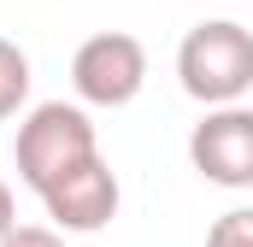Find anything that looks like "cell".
<instances>
[{
  "label": "cell",
  "instance_id": "1",
  "mask_svg": "<svg viewBox=\"0 0 253 247\" xmlns=\"http://www.w3.org/2000/svg\"><path fill=\"white\" fill-rule=\"evenodd\" d=\"M177 77H183V94L200 100L206 112L242 106V94L253 88V30H242L236 18L194 24L177 47Z\"/></svg>",
  "mask_w": 253,
  "mask_h": 247
},
{
  "label": "cell",
  "instance_id": "2",
  "mask_svg": "<svg viewBox=\"0 0 253 247\" xmlns=\"http://www.w3.org/2000/svg\"><path fill=\"white\" fill-rule=\"evenodd\" d=\"M100 153V135L83 106L71 100H42L30 118L18 124V141H12V159H18V177L36 188H53L65 171H77L83 159Z\"/></svg>",
  "mask_w": 253,
  "mask_h": 247
},
{
  "label": "cell",
  "instance_id": "3",
  "mask_svg": "<svg viewBox=\"0 0 253 247\" xmlns=\"http://www.w3.org/2000/svg\"><path fill=\"white\" fill-rule=\"evenodd\" d=\"M147 82V47L129 30H100L77 47L71 59V88L88 106H129Z\"/></svg>",
  "mask_w": 253,
  "mask_h": 247
},
{
  "label": "cell",
  "instance_id": "4",
  "mask_svg": "<svg viewBox=\"0 0 253 247\" xmlns=\"http://www.w3.org/2000/svg\"><path fill=\"white\" fill-rule=\"evenodd\" d=\"M189 165L218 188H253V106H218L189 129Z\"/></svg>",
  "mask_w": 253,
  "mask_h": 247
},
{
  "label": "cell",
  "instance_id": "5",
  "mask_svg": "<svg viewBox=\"0 0 253 247\" xmlns=\"http://www.w3.org/2000/svg\"><path fill=\"white\" fill-rule=\"evenodd\" d=\"M118 171L94 153V159H83L77 171H65L53 188H42V206H47V218H53V230L65 236H94V230H106L112 218H118Z\"/></svg>",
  "mask_w": 253,
  "mask_h": 247
},
{
  "label": "cell",
  "instance_id": "6",
  "mask_svg": "<svg viewBox=\"0 0 253 247\" xmlns=\"http://www.w3.org/2000/svg\"><path fill=\"white\" fill-rule=\"evenodd\" d=\"M24 100H30V53L12 36H0V118H12Z\"/></svg>",
  "mask_w": 253,
  "mask_h": 247
},
{
  "label": "cell",
  "instance_id": "7",
  "mask_svg": "<svg viewBox=\"0 0 253 247\" xmlns=\"http://www.w3.org/2000/svg\"><path fill=\"white\" fill-rule=\"evenodd\" d=\"M206 247H253V206H230L224 218H212Z\"/></svg>",
  "mask_w": 253,
  "mask_h": 247
},
{
  "label": "cell",
  "instance_id": "8",
  "mask_svg": "<svg viewBox=\"0 0 253 247\" xmlns=\"http://www.w3.org/2000/svg\"><path fill=\"white\" fill-rule=\"evenodd\" d=\"M0 247H65V236L53 230V224H18Z\"/></svg>",
  "mask_w": 253,
  "mask_h": 247
},
{
  "label": "cell",
  "instance_id": "9",
  "mask_svg": "<svg viewBox=\"0 0 253 247\" xmlns=\"http://www.w3.org/2000/svg\"><path fill=\"white\" fill-rule=\"evenodd\" d=\"M12 230H18V206H12V188L0 183V242H6Z\"/></svg>",
  "mask_w": 253,
  "mask_h": 247
}]
</instances>
